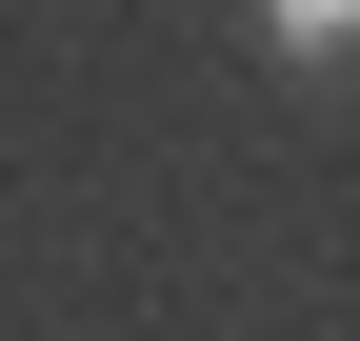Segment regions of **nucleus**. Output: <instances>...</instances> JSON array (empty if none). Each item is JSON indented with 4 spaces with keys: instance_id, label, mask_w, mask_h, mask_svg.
<instances>
[{
    "instance_id": "f257e3e1",
    "label": "nucleus",
    "mask_w": 360,
    "mask_h": 341,
    "mask_svg": "<svg viewBox=\"0 0 360 341\" xmlns=\"http://www.w3.org/2000/svg\"><path fill=\"white\" fill-rule=\"evenodd\" d=\"M260 20H281L300 61H360V0H260Z\"/></svg>"
}]
</instances>
